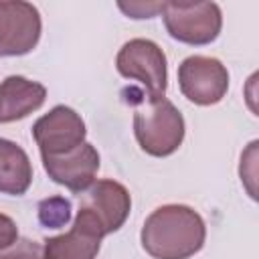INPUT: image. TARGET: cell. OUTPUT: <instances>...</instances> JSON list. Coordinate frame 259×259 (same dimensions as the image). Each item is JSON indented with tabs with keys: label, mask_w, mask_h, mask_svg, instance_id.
<instances>
[{
	"label": "cell",
	"mask_w": 259,
	"mask_h": 259,
	"mask_svg": "<svg viewBox=\"0 0 259 259\" xmlns=\"http://www.w3.org/2000/svg\"><path fill=\"white\" fill-rule=\"evenodd\" d=\"M117 8L127 14L130 18H154L158 14H162V8H164V2H117Z\"/></svg>",
	"instance_id": "9a60e30c"
},
{
	"label": "cell",
	"mask_w": 259,
	"mask_h": 259,
	"mask_svg": "<svg viewBox=\"0 0 259 259\" xmlns=\"http://www.w3.org/2000/svg\"><path fill=\"white\" fill-rule=\"evenodd\" d=\"M40 14L24 0H0V57L28 55L40 40Z\"/></svg>",
	"instance_id": "8992f818"
},
{
	"label": "cell",
	"mask_w": 259,
	"mask_h": 259,
	"mask_svg": "<svg viewBox=\"0 0 259 259\" xmlns=\"http://www.w3.org/2000/svg\"><path fill=\"white\" fill-rule=\"evenodd\" d=\"M134 93L140 97L132 99V103L138 105L134 113V134L140 148L154 158L174 154L180 148L186 132L182 113L166 97L146 99L144 93H138L136 89Z\"/></svg>",
	"instance_id": "7a4b0ae2"
},
{
	"label": "cell",
	"mask_w": 259,
	"mask_h": 259,
	"mask_svg": "<svg viewBox=\"0 0 259 259\" xmlns=\"http://www.w3.org/2000/svg\"><path fill=\"white\" fill-rule=\"evenodd\" d=\"M47 87L22 75H10L0 83V123H10L40 109Z\"/></svg>",
	"instance_id": "8fae6325"
},
{
	"label": "cell",
	"mask_w": 259,
	"mask_h": 259,
	"mask_svg": "<svg viewBox=\"0 0 259 259\" xmlns=\"http://www.w3.org/2000/svg\"><path fill=\"white\" fill-rule=\"evenodd\" d=\"M38 221L47 229H61L71 221V200L65 196H51L38 202Z\"/></svg>",
	"instance_id": "4fadbf2b"
},
{
	"label": "cell",
	"mask_w": 259,
	"mask_h": 259,
	"mask_svg": "<svg viewBox=\"0 0 259 259\" xmlns=\"http://www.w3.org/2000/svg\"><path fill=\"white\" fill-rule=\"evenodd\" d=\"M85 136L87 130L83 117L67 105H55L32 125V138L40 150V156H59L71 152L85 142Z\"/></svg>",
	"instance_id": "52a82bcc"
},
{
	"label": "cell",
	"mask_w": 259,
	"mask_h": 259,
	"mask_svg": "<svg viewBox=\"0 0 259 259\" xmlns=\"http://www.w3.org/2000/svg\"><path fill=\"white\" fill-rule=\"evenodd\" d=\"M40 158L49 178L75 194H83L95 182V174L99 170V154L89 142H83L71 152Z\"/></svg>",
	"instance_id": "ba28073f"
},
{
	"label": "cell",
	"mask_w": 259,
	"mask_h": 259,
	"mask_svg": "<svg viewBox=\"0 0 259 259\" xmlns=\"http://www.w3.org/2000/svg\"><path fill=\"white\" fill-rule=\"evenodd\" d=\"M142 247L154 259H188L206 239L202 217L186 204H162L144 221Z\"/></svg>",
	"instance_id": "6da1fadb"
},
{
	"label": "cell",
	"mask_w": 259,
	"mask_h": 259,
	"mask_svg": "<svg viewBox=\"0 0 259 259\" xmlns=\"http://www.w3.org/2000/svg\"><path fill=\"white\" fill-rule=\"evenodd\" d=\"M105 237L101 225L83 208L77 210L73 227L57 237L45 239V259H95Z\"/></svg>",
	"instance_id": "9c48e42d"
},
{
	"label": "cell",
	"mask_w": 259,
	"mask_h": 259,
	"mask_svg": "<svg viewBox=\"0 0 259 259\" xmlns=\"http://www.w3.org/2000/svg\"><path fill=\"white\" fill-rule=\"evenodd\" d=\"M32 184V164L28 154L12 140L0 138V192L22 196Z\"/></svg>",
	"instance_id": "7c38bea8"
},
{
	"label": "cell",
	"mask_w": 259,
	"mask_h": 259,
	"mask_svg": "<svg viewBox=\"0 0 259 259\" xmlns=\"http://www.w3.org/2000/svg\"><path fill=\"white\" fill-rule=\"evenodd\" d=\"M16 239H18V227H16V223L8 214L0 212V249L12 245Z\"/></svg>",
	"instance_id": "2e32d148"
},
{
	"label": "cell",
	"mask_w": 259,
	"mask_h": 259,
	"mask_svg": "<svg viewBox=\"0 0 259 259\" xmlns=\"http://www.w3.org/2000/svg\"><path fill=\"white\" fill-rule=\"evenodd\" d=\"M0 259H45V253H42V245L18 237L12 245L0 249Z\"/></svg>",
	"instance_id": "5bb4252c"
},
{
	"label": "cell",
	"mask_w": 259,
	"mask_h": 259,
	"mask_svg": "<svg viewBox=\"0 0 259 259\" xmlns=\"http://www.w3.org/2000/svg\"><path fill=\"white\" fill-rule=\"evenodd\" d=\"M162 18L174 40L192 47L210 45L223 28V14L214 2H164Z\"/></svg>",
	"instance_id": "277c9868"
},
{
	"label": "cell",
	"mask_w": 259,
	"mask_h": 259,
	"mask_svg": "<svg viewBox=\"0 0 259 259\" xmlns=\"http://www.w3.org/2000/svg\"><path fill=\"white\" fill-rule=\"evenodd\" d=\"M87 210L103 229L105 235L115 233L123 227L132 210V196L127 188L115 180H97L87 190L79 204Z\"/></svg>",
	"instance_id": "30bf717a"
},
{
	"label": "cell",
	"mask_w": 259,
	"mask_h": 259,
	"mask_svg": "<svg viewBox=\"0 0 259 259\" xmlns=\"http://www.w3.org/2000/svg\"><path fill=\"white\" fill-rule=\"evenodd\" d=\"M115 69L121 77L138 81L144 87L146 99H162L168 85V67L164 51L150 38L127 40L117 57Z\"/></svg>",
	"instance_id": "3957f363"
},
{
	"label": "cell",
	"mask_w": 259,
	"mask_h": 259,
	"mask_svg": "<svg viewBox=\"0 0 259 259\" xmlns=\"http://www.w3.org/2000/svg\"><path fill=\"white\" fill-rule=\"evenodd\" d=\"M178 87L194 105H214L229 91V71L214 57L192 55L178 65Z\"/></svg>",
	"instance_id": "5b68a950"
}]
</instances>
